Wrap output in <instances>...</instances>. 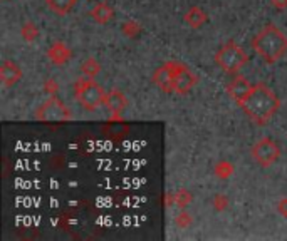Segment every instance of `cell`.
Returning <instances> with one entry per match:
<instances>
[{"mask_svg": "<svg viewBox=\"0 0 287 241\" xmlns=\"http://www.w3.org/2000/svg\"><path fill=\"white\" fill-rule=\"evenodd\" d=\"M279 156H280V149L277 142L270 138H264L252 146V157L262 168H267L270 164H274L279 159Z\"/></svg>", "mask_w": 287, "mask_h": 241, "instance_id": "cell-6", "label": "cell"}, {"mask_svg": "<svg viewBox=\"0 0 287 241\" xmlns=\"http://www.w3.org/2000/svg\"><path fill=\"white\" fill-rule=\"evenodd\" d=\"M270 4H272L277 10H285L287 9V0H270Z\"/></svg>", "mask_w": 287, "mask_h": 241, "instance_id": "cell-22", "label": "cell"}, {"mask_svg": "<svg viewBox=\"0 0 287 241\" xmlns=\"http://www.w3.org/2000/svg\"><path fill=\"white\" fill-rule=\"evenodd\" d=\"M81 70H82V74H84V75H87V77L92 79V77H96L99 72H101V64H99L94 57H89V59H86L84 62H82Z\"/></svg>", "mask_w": 287, "mask_h": 241, "instance_id": "cell-16", "label": "cell"}, {"mask_svg": "<svg viewBox=\"0 0 287 241\" xmlns=\"http://www.w3.org/2000/svg\"><path fill=\"white\" fill-rule=\"evenodd\" d=\"M252 49L261 56L267 64L277 62L287 52V35L274 24L266 25L252 39Z\"/></svg>", "mask_w": 287, "mask_h": 241, "instance_id": "cell-2", "label": "cell"}, {"mask_svg": "<svg viewBox=\"0 0 287 241\" xmlns=\"http://www.w3.org/2000/svg\"><path fill=\"white\" fill-rule=\"evenodd\" d=\"M197 84V77L192 70L183 64H178L175 72V79H173V87L176 94H188V92L195 87Z\"/></svg>", "mask_w": 287, "mask_h": 241, "instance_id": "cell-8", "label": "cell"}, {"mask_svg": "<svg viewBox=\"0 0 287 241\" xmlns=\"http://www.w3.org/2000/svg\"><path fill=\"white\" fill-rule=\"evenodd\" d=\"M91 17L98 24H108L114 17V10L108 2H99L94 9L91 10Z\"/></svg>", "mask_w": 287, "mask_h": 241, "instance_id": "cell-13", "label": "cell"}, {"mask_svg": "<svg viewBox=\"0 0 287 241\" xmlns=\"http://www.w3.org/2000/svg\"><path fill=\"white\" fill-rule=\"evenodd\" d=\"M47 57L52 64L64 65L71 59V49L66 47L62 42H54L47 51Z\"/></svg>", "mask_w": 287, "mask_h": 241, "instance_id": "cell-11", "label": "cell"}, {"mask_svg": "<svg viewBox=\"0 0 287 241\" xmlns=\"http://www.w3.org/2000/svg\"><path fill=\"white\" fill-rule=\"evenodd\" d=\"M252 87L253 86L247 81V77H244V75H235V77L227 84V92L237 104H240L247 96L250 94Z\"/></svg>", "mask_w": 287, "mask_h": 241, "instance_id": "cell-9", "label": "cell"}, {"mask_svg": "<svg viewBox=\"0 0 287 241\" xmlns=\"http://www.w3.org/2000/svg\"><path fill=\"white\" fill-rule=\"evenodd\" d=\"M247 60H249L247 52L240 46H237L234 41L224 44L215 54V62L227 74H237L247 64Z\"/></svg>", "mask_w": 287, "mask_h": 241, "instance_id": "cell-4", "label": "cell"}, {"mask_svg": "<svg viewBox=\"0 0 287 241\" xmlns=\"http://www.w3.org/2000/svg\"><path fill=\"white\" fill-rule=\"evenodd\" d=\"M277 211L280 213L282 216L287 218V198H282L279 201V206H277Z\"/></svg>", "mask_w": 287, "mask_h": 241, "instance_id": "cell-21", "label": "cell"}, {"mask_svg": "<svg viewBox=\"0 0 287 241\" xmlns=\"http://www.w3.org/2000/svg\"><path fill=\"white\" fill-rule=\"evenodd\" d=\"M193 199V196L190 191H186V189H178L176 193L173 194V203L178 208H185V206H188L190 203Z\"/></svg>", "mask_w": 287, "mask_h": 241, "instance_id": "cell-17", "label": "cell"}, {"mask_svg": "<svg viewBox=\"0 0 287 241\" xmlns=\"http://www.w3.org/2000/svg\"><path fill=\"white\" fill-rule=\"evenodd\" d=\"M22 77V69L19 67L17 62L14 60H4L0 65V79H2L4 86H15Z\"/></svg>", "mask_w": 287, "mask_h": 241, "instance_id": "cell-10", "label": "cell"}, {"mask_svg": "<svg viewBox=\"0 0 287 241\" xmlns=\"http://www.w3.org/2000/svg\"><path fill=\"white\" fill-rule=\"evenodd\" d=\"M213 205L217 210H224V208L227 206V198H225V196H217V198L213 199Z\"/></svg>", "mask_w": 287, "mask_h": 241, "instance_id": "cell-20", "label": "cell"}, {"mask_svg": "<svg viewBox=\"0 0 287 241\" xmlns=\"http://www.w3.org/2000/svg\"><path fill=\"white\" fill-rule=\"evenodd\" d=\"M207 20H208V15L205 10L200 7H192L185 15V22L190 27H193V29H200L203 24H207Z\"/></svg>", "mask_w": 287, "mask_h": 241, "instance_id": "cell-14", "label": "cell"}, {"mask_svg": "<svg viewBox=\"0 0 287 241\" xmlns=\"http://www.w3.org/2000/svg\"><path fill=\"white\" fill-rule=\"evenodd\" d=\"M76 101L87 111H94L99 106L106 104V92L98 82L91 79H77L74 84Z\"/></svg>", "mask_w": 287, "mask_h": 241, "instance_id": "cell-3", "label": "cell"}, {"mask_svg": "<svg viewBox=\"0 0 287 241\" xmlns=\"http://www.w3.org/2000/svg\"><path fill=\"white\" fill-rule=\"evenodd\" d=\"M36 117L42 120V123H64V120H69L73 117V114H71V111L66 107L62 101L57 99L56 96H52L42 106H39Z\"/></svg>", "mask_w": 287, "mask_h": 241, "instance_id": "cell-5", "label": "cell"}, {"mask_svg": "<svg viewBox=\"0 0 287 241\" xmlns=\"http://www.w3.org/2000/svg\"><path fill=\"white\" fill-rule=\"evenodd\" d=\"M47 7L57 15H68L76 7L77 0H46Z\"/></svg>", "mask_w": 287, "mask_h": 241, "instance_id": "cell-15", "label": "cell"}, {"mask_svg": "<svg viewBox=\"0 0 287 241\" xmlns=\"http://www.w3.org/2000/svg\"><path fill=\"white\" fill-rule=\"evenodd\" d=\"M175 224L178 228H188L190 224H192V218L188 213H185V211H181L178 216L175 218Z\"/></svg>", "mask_w": 287, "mask_h": 241, "instance_id": "cell-19", "label": "cell"}, {"mask_svg": "<svg viewBox=\"0 0 287 241\" xmlns=\"http://www.w3.org/2000/svg\"><path fill=\"white\" fill-rule=\"evenodd\" d=\"M126 104H128V102H126V97H124V94L121 91L113 89V91L108 92L106 106H108L109 111L114 114V116H121V112L126 109Z\"/></svg>", "mask_w": 287, "mask_h": 241, "instance_id": "cell-12", "label": "cell"}, {"mask_svg": "<svg viewBox=\"0 0 287 241\" xmlns=\"http://www.w3.org/2000/svg\"><path fill=\"white\" fill-rule=\"evenodd\" d=\"M176 67H178V62H173V60L162 64L153 74V84L156 86L160 91L167 92V94H172V92H175L173 79H175Z\"/></svg>", "mask_w": 287, "mask_h": 241, "instance_id": "cell-7", "label": "cell"}, {"mask_svg": "<svg viewBox=\"0 0 287 241\" xmlns=\"http://www.w3.org/2000/svg\"><path fill=\"white\" fill-rule=\"evenodd\" d=\"M239 106L256 124L266 126L277 114L280 101L269 86H266L264 82H257L252 87L250 94Z\"/></svg>", "mask_w": 287, "mask_h": 241, "instance_id": "cell-1", "label": "cell"}, {"mask_svg": "<svg viewBox=\"0 0 287 241\" xmlns=\"http://www.w3.org/2000/svg\"><path fill=\"white\" fill-rule=\"evenodd\" d=\"M37 35H39V29L34 24H32V22H27V24H24V27H22V37H24V41L34 42L37 39Z\"/></svg>", "mask_w": 287, "mask_h": 241, "instance_id": "cell-18", "label": "cell"}]
</instances>
